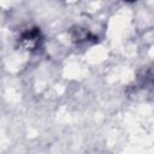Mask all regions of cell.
Instances as JSON below:
<instances>
[{"label":"cell","mask_w":154,"mask_h":154,"mask_svg":"<svg viewBox=\"0 0 154 154\" xmlns=\"http://www.w3.org/2000/svg\"><path fill=\"white\" fill-rule=\"evenodd\" d=\"M125 1H128V2H134V1H136V0H125Z\"/></svg>","instance_id":"1"}]
</instances>
